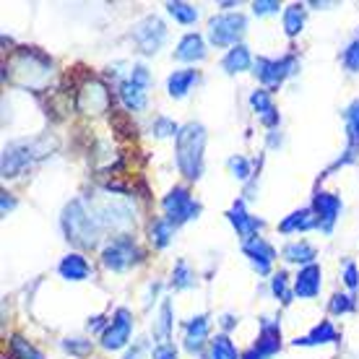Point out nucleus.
I'll use <instances>...</instances> for the list:
<instances>
[{
  "label": "nucleus",
  "mask_w": 359,
  "mask_h": 359,
  "mask_svg": "<svg viewBox=\"0 0 359 359\" xmlns=\"http://www.w3.org/2000/svg\"><path fill=\"white\" fill-rule=\"evenodd\" d=\"M60 346H63V351H68L71 357H86L91 351V341H86V339H65Z\"/></svg>",
  "instance_id": "41"
},
{
  "label": "nucleus",
  "mask_w": 359,
  "mask_h": 359,
  "mask_svg": "<svg viewBox=\"0 0 359 359\" xmlns=\"http://www.w3.org/2000/svg\"><path fill=\"white\" fill-rule=\"evenodd\" d=\"M278 349H281V328L271 318H263L261 333H258L255 344L243 354V359H271Z\"/></svg>",
  "instance_id": "12"
},
{
  "label": "nucleus",
  "mask_w": 359,
  "mask_h": 359,
  "mask_svg": "<svg viewBox=\"0 0 359 359\" xmlns=\"http://www.w3.org/2000/svg\"><path fill=\"white\" fill-rule=\"evenodd\" d=\"M271 292H273V297H278L284 305H289V302H292L294 292L289 289V276L284 273V271L273 273V278H271Z\"/></svg>",
  "instance_id": "36"
},
{
  "label": "nucleus",
  "mask_w": 359,
  "mask_h": 359,
  "mask_svg": "<svg viewBox=\"0 0 359 359\" xmlns=\"http://www.w3.org/2000/svg\"><path fill=\"white\" fill-rule=\"evenodd\" d=\"M57 273L65 281H86L91 273V266L81 252H68L63 261H60V266H57Z\"/></svg>",
  "instance_id": "20"
},
{
  "label": "nucleus",
  "mask_w": 359,
  "mask_h": 359,
  "mask_svg": "<svg viewBox=\"0 0 359 359\" xmlns=\"http://www.w3.org/2000/svg\"><path fill=\"white\" fill-rule=\"evenodd\" d=\"M172 287L175 289L196 287V273L190 271V266L185 261H177V266H175V271H172Z\"/></svg>",
  "instance_id": "34"
},
{
  "label": "nucleus",
  "mask_w": 359,
  "mask_h": 359,
  "mask_svg": "<svg viewBox=\"0 0 359 359\" xmlns=\"http://www.w3.org/2000/svg\"><path fill=\"white\" fill-rule=\"evenodd\" d=\"M172 302L164 299L162 307H159V315H156V323H154V336L159 344H170V333H172Z\"/></svg>",
  "instance_id": "30"
},
{
  "label": "nucleus",
  "mask_w": 359,
  "mask_h": 359,
  "mask_svg": "<svg viewBox=\"0 0 359 359\" xmlns=\"http://www.w3.org/2000/svg\"><path fill=\"white\" fill-rule=\"evenodd\" d=\"M91 216L97 219V224L104 229H115V232L126 234L133 226V211L126 201H117L112 196H102L97 201H91Z\"/></svg>",
  "instance_id": "5"
},
{
  "label": "nucleus",
  "mask_w": 359,
  "mask_h": 359,
  "mask_svg": "<svg viewBox=\"0 0 359 359\" xmlns=\"http://www.w3.org/2000/svg\"><path fill=\"white\" fill-rule=\"evenodd\" d=\"M175 57L182 60V63H201L206 57V45H203V36L190 32L180 39L177 50H175Z\"/></svg>",
  "instance_id": "19"
},
{
  "label": "nucleus",
  "mask_w": 359,
  "mask_h": 359,
  "mask_svg": "<svg viewBox=\"0 0 359 359\" xmlns=\"http://www.w3.org/2000/svg\"><path fill=\"white\" fill-rule=\"evenodd\" d=\"M203 149H206V128L201 123H188L180 128L177 144H175V159L177 170L185 180H201L203 175Z\"/></svg>",
  "instance_id": "3"
},
{
  "label": "nucleus",
  "mask_w": 359,
  "mask_h": 359,
  "mask_svg": "<svg viewBox=\"0 0 359 359\" xmlns=\"http://www.w3.org/2000/svg\"><path fill=\"white\" fill-rule=\"evenodd\" d=\"M339 341V331L331 320H320L313 331L302 336V339H294V346H320V344H336Z\"/></svg>",
  "instance_id": "24"
},
{
  "label": "nucleus",
  "mask_w": 359,
  "mask_h": 359,
  "mask_svg": "<svg viewBox=\"0 0 359 359\" xmlns=\"http://www.w3.org/2000/svg\"><path fill=\"white\" fill-rule=\"evenodd\" d=\"M141 349H144V346H135V349L130 351V354H128L126 359H141Z\"/></svg>",
  "instance_id": "49"
},
{
  "label": "nucleus",
  "mask_w": 359,
  "mask_h": 359,
  "mask_svg": "<svg viewBox=\"0 0 359 359\" xmlns=\"http://www.w3.org/2000/svg\"><path fill=\"white\" fill-rule=\"evenodd\" d=\"M243 252L248 255V261H250V266L261 276H269L271 273V266H273V261H276V250H273V245H269L263 237H252V240H248V243H243Z\"/></svg>",
  "instance_id": "15"
},
{
  "label": "nucleus",
  "mask_w": 359,
  "mask_h": 359,
  "mask_svg": "<svg viewBox=\"0 0 359 359\" xmlns=\"http://www.w3.org/2000/svg\"><path fill=\"white\" fill-rule=\"evenodd\" d=\"M252 68H255V79L263 83V86H269V89H276V86H281V83L287 81L289 76H294L297 71H299V63H297L294 55H284V57H278V60H273V57H258L255 63H252Z\"/></svg>",
  "instance_id": "8"
},
{
  "label": "nucleus",
  "mask_w": 359,
  "mask_h": 359,
  "mask_svg": "<svg viewBox=\"0 0 359 359\" xmlns=\"http://www.w3.org/2000/svg\"><path fill=\"white\" fill-rule=\"evenodd\" d=\"M79 109L86 115H102L109 109V89L99 79H86L79 89Z\"/></svg>",
  "instance_id": "13"
},
{
  "label": "nucleus",
  "mask_w": 359,
  "mask_h": 359,
  "mask_svg": "<svg viewBox=\"0 0 359 359\" xmlns=\"http://www.w3.org/2000/svg\"><path fill=\"white\" fill-rule=\"evenodd\" d=\"M234 325H237L234 315H224V318H222V328H224V331H232Z\"/></svg>",
  "instance_id": "47"
},
{
  "label": "nucleus",
  "mask_w": 359,
  "mask_h": 359,
  "mask_svg": "<svg viewBox=\"0 0 359 359\" xmlns=\"http://www.w3.org/2000/svg\"><path fill=\"white\" fill-rule=\"evenodd\" d=\"M130 81H133L135 86H141V89H149V86H151V73H149L146 65H133V71H130Z\"/></svg>",
  "instance_id": "42"
},
{
  "label": "nucleus",
  "mask_w": 359,
  "mask_h": 359,
  "mask_svg": "<svg viewBox=\"0 0 359 359\" xmlns=\"http://www.w3.org/2000/svg\"><path fill=\"white\" fill-rule=\"evenodd\" d=\"M198 81H201V76H198V71H193V68L175 71L170 79H167V91H170L172 99H185Z\"/></svg>",
  "instance_id": "22"
},
{
  "label": "nucleus",
  "mask_w": 359,
  "mask_h": 359,
  "mask_svg": "<svg viewBox=\"0 0 359 359\" xmlns=\"http://www.w3.org/2000/svg\"><path fill=\"white\" fill-rule=\"evenodd\" d=\"M53 135H36V138H24V141H13L3 149V177H18L21 172L42 162L45 156L55 151Z\"/></svg>",
  "instance_id": "2"
},
{
  "label": "nucleus",
  "mask_w": 359,
  "mask_h": 359,
  "mask_svg": "<svg viewBox=\"0 0 359 359\" xmlns=\"http://www.w3.org/2000/svg\"><path fill=\"white\" fill-rule=\"evenodd\" d=\"M11 351H13V357L16 359H45V354L39 349H34L27 339H21V336H13L11 339Z\"/></svg>",
  "instance_id": "35"
},
{
  "label": "nucleus",
  "mask_w": 359,
  "mask_h": 359,
  "mask_svg": "<svg viewBox=\"0 0 359 359\" xmlns=\"http://www.w3.org/2000/svg\"><path fill=\"white\" fill-rule=\"evenodd\" d=\"M333 315H346V313H354L357 310V299L351 294H333L331 305H328Z\"/></svg>",
  "instance_id": "38"
},
{
  "label": "nucleus",
  "mask_w": 359,
  "mask_h": 359,
  "mask_svg": "<svg viewBox=\"0 0 359 359\" xmlns=\"http://www.w3.org/2000/svg\"><path fill=\"white\" fill-rule=\"evenodd\" d=\"M278 8L281 6H278L276 0H255L252 3V13L255 16H271V13H278Z\"/></svg>",
  "instance_id": "43"
},
{
  "label": "nucleus",
  "mask_w": 359,
  "mask_h": 359,
  "mask_svg": "<svg viewBox=\"0 0 359 359\" xmlns=\"http://www.w3.org/2000/svg\"><path fill=\"white\" fill-rule=\"evenodd\" d=\"M53 60L45 53H39L34 47H21L6 63V79L13 86H21L27 91H42L53 79Z\"/></svg>",
  "instance_id": "1"
},
{
  "label": "nucleus",
  "mask_w": 359,
  "mask_h": 359,
  "mask_svg": "<svg viewBox=\"0 0 359 359\" xmlns=\"http://www.w3.org/2000/svg\"><path fill=\"white\" fill-rule=\"evenodd\" d=\"M162 208H164V219L172 222L175 226L185 224V222H190V219H196V216L201 214V203H198L196 198L190 196V190L182 188V185H175V188L164 196Z\"/></svg>",
  "instance_id": "9"
},
{
  "label": "nucleus",
  "mask_w": 359,
  "mask_h": 359,
  "mask_svg": "<svg viewBox=\"0 0 359 359\" xmlns=\"http://www.w3.org/2000/svg\"><path fill=\"white\" fill-rule=\"evenodd\" d=\"M141 258H144V252L135 245L133 237H128V234H117L115 240L104 245V250H102V266L109 271H115V273L130 269V266L138 263Z\"/></svg>",
  "instance_id": "7"
},
{
  "label": "nucleus",
  "mask_w": 359,
  "mask_h": 359,
  "mask_svg": "<svg viewBox=\"0 0 359 359\" xmlns=\"http://www.w3.org/2000/svg\"><path fill=\"white\" fill-rule=\"evenodd\" d=\"M248 32V18L243 13H222L208 21V42L214 47H237Z\"/></svg>",
  "instance_id": "6"
},
{
  "label": "nucleus",
  "mask_w": 359,
  "mask_h": 359,
  "mask_svg": "<svg viewBox=\"0 0 359 359\" xmlns=\"http://www.w3.org/2000/svg\"><path fill=\"white\" fill-rule=\"evenodd\" d=\"M102 320H104L102 315H97V318H91V320H89V331H99V328H102ZM102 331H104V328H102Z\"/></svg>",
  "instance_id": "48"
},
{
  "label": "nucleus",
  "mask_w": 359,
  "mask_h": 359,
  "mask_svg": "<svg viewBox=\"0 0 359 359\" xmlns=\"http://www.w3.org/2000/svg\"><path fill=\"white\" fill-rule=\"evenodd\" d=\"M133 42L144 55H156L167 42V27L159 16H144L133 27Z\"/></svg>",
  "instance_id": "10"
},
{
  "label": "nucleus",
  "mask_w": 359,
  "mask_h": 359,
  "mask_svg": "<svg viewBox=\"0 0 359 359\" xmlns=\"http://www.w3.org/2000/svg\"><path fill=\"white\" fill-rule=\"evenodd\" d=\"M151 359H177L175 344H156L151 351Z\"/></svg>",
  "instance_id": "45"
},
{
  "label": "nucleus",
  "mask_w": 359,
  "mask_h": 359,
  "mask_svg": "<svg viewBox=\"0 0 359 359\" xmlns=\"http://www.w3.org/2000/svg\"><path fill=\"white\" fill-rule=\"evenodd\" d=\"M0 196H3V214H8V211L16 208V201L11 198V193H0Z\"/></svg>",
  "instance_id": "46"
},
{
  "label": "nucleus",
  "mask_w": 359,
  "mask_h": 359,
  "mask_svg": "<svg viewBox=\"0 0 359 359\" xmlns=\"http://www.w3.org/2000/svg\"><path fill=\"white\" fill-rule=\"evenodd\" d=\"M252 65V57H250V50L245 45H237L232 47L229 53L224 55V60H222V68H224L229 76H234V73H243L248 71Z\"/></svg>",
  "instance_id": "28"
},
{
  "label": "nucleus",
  "mask_w": 359,
  "mask_h": 359,
  "mask_svg": "<svg viewBox=\"0 0 359 359\" xmlns=\"http://www.w3.org/2000/svg\"><path fill=\"white\" fill-rule=\"evenodd\" d=\"M208 339V315H196L185 323V349L201 351Z\"/></svg>",
  "instance_id": "23"
},
{
  "label": "nucleus",
  "mask_w": 359,
  "mask_h": 359,
  "mask_svg": "<svg viewBox=\"0 0 359 359\" xmlns=\"http://www.w3.org/2000/svg\"><path fill=\"white\" fill-rule=\"evenodd\" d=\"M313 214L318 219V229L331 234L333 226H336V219L341 214V198L333 196V193H318L313 198Z\"/></svg>",
  "instance_id": "14"
},
{
  "label": "nucleus",
  "mask_w": 359,
  "mask_h": 359,
  "mask_svg": "<svg viewBox=\"0 0 359 359\" xmlns=\"http://www.w3.org/2000/svg\"><path fill=\"white\" fill-rule=\"evenodd\" d=\"M130 333H133V315L128 307H117L112 320H107L102 331V346L107 351H120L123 346H128Z\"/></svg>",
  "instance_id": "11"
},
{
  "label": "nucleus",
  "mask_w": 359,
  "mask_h": 359,
  "mask_svg": "<svg viewBox=\"0 0 359 359\" xmlns=\"http://www.w3.org/2000/svg\"><path fill=\"white\" fill-rule=\"evenodd\" d=\"M250 104L255 109V115L261 117V123L266 128H276L278 126V109L273 104V97H271L269 89H255L250 94Z\"/></svg>",
  "instance_id": "18"
},
{
  "label": "nucleus",
  "mask_w": 359,
  "mask_h": 359,
  "mask_svg": "<svg viewBox=\"0 0 359 359\" xmlns=\"http://www.w3.org/2000/svg\"><path fill=\"white\" fill-rule=\"evenodd\" d=\"M151 133L156 135V138H172V135L177 138V135H180V126L175 123V120H170V117L159 115L151 123Z\"/></svg>",
  "instance_id": "37"
},
{
  "label": "nucleus",
  "mask_w": 359,
  "mask_h": 359,
  "mask_svg": "<svg viewBox=\"0 0 359 359\" xmlns=\"http://www.w3.org/2000/svg\"><path fill=\"white\" fill-rule=\"evenodd\" d=\"M341 63L349 73H359V39H354L341 55Z\"/></svg>",
  "instance_id": "40"
},
{
  "label": "nucleus",
  "mask_w": 359,
  "mask_h": 359,
  "mask_svg": "<svg viewBox=\"0 0 359 359\" xmlns=\"http://www.w3.org/2000/svg\"><path fill=\"white\" fill-rule=\"evenodd\" d=\"M117 94H120V102L126 104V109H130V112H141V109H146V104H149L146 89H141V86H135V83L130 81V79L120 83V89H117Z\"/></svg>",
  "instance_id": "26"
},
{
  "label": "nucleus",
  "mask_w": 359,
  "mask_h": 359,
  "mask_svg": "<svg viewBox=\"0 0 359 359\" xmlns=\"http://www.w3.org/2000/svg\"><path fill=\"white\" fill-rule=\"evenodd\" d=\"M60 224H63L65 240L76 245V248H81V250L97 248L99 240H102V226L97 224V219L91 216V211L86 208L83 201H71L63 208Z\"/></svg>",
  "instance_id": "4"
},
{
  "label": "nucleus",
  "mask_w": 359,
  "mask_h": 359,
  "mask_svg": "<svg viewBox=\"0 0 359 359\" xmlns=\"http://www.w3.org/2000/svg\"><path fill=\"white\" fill-rule=\"evenodd\" d=\"M344 117H346V130H349V149H346V156L336 162V167L349 164L359 151V99H357V102H351L349 107H346Z\"/></svg>",
  "instance_id": "21"
},
{
  "label": "nucleus",
  "mask_w": 359,
  "mask_h": 359,
  "mask_svg": "<svg viewBox=\"0 0 359 359\" xmlns=\"http://www.w3.org/2000/svg\"><path fill=\"white\" fill-rule=\"evenodd\" d=\"M344 284L349 289H357L359 287V271H357V263L349 261L344 266Z\"/></svg>",
  "instance_id": "44"
},
{
  "label": "nucleus",
  "mask_w": 359,
  "mask_h": 359,
  "mask_svg": "<svg viewBox=\"0 0 359 359\" xmlns=\"http://www.w3.org/2000/svg\"><path fill=\"white\" fill-rule=\"evenodd\" d=\"M318 226V219H315L313 208H299L294 214H289L281 224H278V232L292 234V232H307V229H315Z\"/></svg>",
  "instance_id": "25"
},
{
  "label": "nucleus",
  "mask_w": 359,
  "mask_h": 359,
  "mask_svg": "<svg viewBox=\"0 0 359 359\" xmlns=\"http://www.w3.org/2000/svg\"><path fill=\"white\" fill-rule=\"evenodd\" d=\"M167 11H170V16L175 18V21H180V24H196L198 21V8L190 6V3L175 0V3H167Z\"/></svg>",
  "instance_id": "33"
},
{
  "label": "nucleus",
  "mask_w": 359,
  "mask_h": 359,
  "mask_svg": "<svg viewBox=\"0 0 359 359\" xmlns=\"http://www.w3.org/2000/svg\"><path fill=\"white\" fill-rule=\"evenodd\" d=\"M229 222H232V226L237 229V234H240V240L243 243H248V240H252V237H258V232L263 229V222L258 219V216H250L248 211H245V201H234V206L229 208Z\"/></svg>",
  "instance_id": "16"
},
{
  "label": "nucleus",
  "mask_w": 359,
  "mask_h": 359,
  "mask_svg": "<svg viewBox=\"0 0 359 359\" xmlns=\"http://www.w3.org/2000/svg\"><path fill=\"white\" fill-rule=\"evenodd\" d=\"M175 229L177 226L167 222V219H154L151 226H149V240H151L154 248H167L172 243V237H175Z\"/></svg>",
  "instance_id": "29"
},
{
  "label": "nucleus",
  "mask_w": 359,
  "mask_h": 359,
  "mask_svg": "<svg viewBox=\"0 0 359 359\" xmlns=\"http://www.w3.org/2000/svg\"><path fill=\"white\" fill-rule=\"evenodd\" d=\"M281 255H284V261L287 263H297V266H313L315 258H318V252H315V248L310 243H289L284 250H281Z\"/></svg>",
  "instance_id": "27"
},
{
  "label": "nucleus",
  "mask_w": 359,
  "mask_h": 359,
  "mask_svg": "<svg viewBox=\"0 0 359 359\" xmlns=\"http://www.w3.org/2000/svg\"><path fill=\"white\" fill-rule=\"evenodd\" d=\"M226 167H229V172H232L234 177L237 180H250V175H252V170H250V162L245 159V156H232L229 162H226Z\"/></svg>",
  "instance_id": "39"
},
{
  "label": "nucleus",
  "mask_w": 359,
  "mask_h": 359,
  "mask_svg": "<svg viewBox=\"0 0 359 359\" xmlns=\"http://www.w3.org/2000/svg\"><path fill=\"white\" fill-rule=\"evenodd\" d=\"M323 273H320V266H305V269H299V273L294 276V297L299 299H315V297L320 294V287H323Z\"/></svg>",
  "instance_id": "17"
},
{
  "label": "nucleus",
  "mask_w": 359,
  "mask_h": 359,
  "mask_svg": "<svg viewBox=\"0 0 359 359\" xmlns=\"http://www.w3.org/2000/svg\"><path fill=\"white\" fill-rule=\"evenodd\" d=\"M208 359H237V349H234L232 339L226 333L211 339V344H208Z\"/></svg>",
  "instance_id": "32"
},
{
  "label": "nucleus",
  "mask_w": 359,
  "mask_h": 359,
  "mask_svg": "<svg viewBox=\"0 0 359 359\" xmlns=\"http://www.w3.org/2000/svg\"><path fill=\"white\" fill-rule=\"evenodd\" d=\"M305 27V6L299 3H292L287 11H284V32L287 36H297Z\"/></svg>",
  "instance_id": "31"
}]
</instances>
